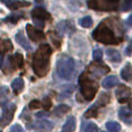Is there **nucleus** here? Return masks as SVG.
<instances>
[{
    "label": "nucleus",
    "instance_id": "f257e3e1",
    "mask_svg": "<svg viewBox=\"0 0 132 132\" xmlns=\"http://www.w3.org/2000/svg\"><path fill=\"white\" fill-rule=\"evenodd\" d=\"M51 48L48 44H42L35 52L32 60V68L38 77H44L49 71V60H50Z\"/></svg>",
    "mask_w": 132,
    "mask_h": 132
},
{
    "label": "nucleus",
    "instance_id": "f03ea898",
    "mask_svg": "<svg viewBox=\"0 0 132 132\" xmlns=\"http://www.w3.org/2000/svg\"><path fill=\"white\" fill-rule=\"evenodd\" d=\"M93 38L104 44H117L122 41V38H117L115 36L114 31L104 23H101L93 31Z\"/></svg>",
    "mask_w": 132,
    "mask_h": 132
},
{
    "label": "nucleus",
    "instance_id": "7ed1b4c3",
    "mask_svg": "<svg viewBox=\"0 0 132 132\" xmlns=\"http://www.w3.org/2000/svg\"><path fill=\"white\" fill-rule=\"evenodd\" d=\"M57 73L62 79L71 80L74 73V60L67 55H62L57 59Z\"/></svg>",
    "mask_w": 132,
    "mask_h": 132
},
{
    "label": "nucleus",
    "instance_id": "20e7f679",
    "mask_svg": "<svg viewBox=\"0 0 132 132\" xmlns=\"http://www.w3.org/2000/svg\"><path fill=\"white\" fill-rule=\"evenodd\" d=\"M79 81H80V88H81V94L85 97V100L87 101L93 100L96 92H97V85L93 80L89 79L86 72L80 77Z\"/></svg>",
    "mask_w": 132,
    "mask_h": 132
},
{
    "label": "nucleus",
    "instance_id": "39448f33",
    "mask_svg": "<svg viewBox=\"0 0 132 132\" xmlns=\"http://www.w3.org/2000/svg\"><path fill=\"white\" fill-rule=\"evenodd\" d=\"M26 30H27L28 37H29L31 41H34V42L43 41V39L45 38V35H44V32H42L41 30L36 29V28L32 27L31 24H27V27H26Z\"/></svg>",
    "mask_w": 132,
    "mask_h": 132
},
{
    "label": "nucleus",
    "instance_id": "423d86ee",
    "mask_svg": "<svg viewBox=\"0 0 132 132\" xmlns=\"http://www.w3.org/2000/svg\"><path fill=\"white\" fill-rule=\"evenodd\" d=\"M14 110H15V105L14 104H7L6 105V108L4 109V112H2L1 118H0V123H1L2 126L7 125V123H9V122L12 121Z\"/></svg>",
    "mask_w": 132,
    "mask_h": 132
},
{
    "label": "nucleus",
    "instance_id": "0eeeda50",
    "mask_svg": "<svg viewBox=\"0 0 132 132\" xmlns=\"http://www.w3.org/2000/svg\"><path fill=\"white\" fill-rule=\"evenodd\" d=\"M31 16H32V20H39V21H43V22L46 20H50V18H51L50 13H48L42 7H36V8L32 9Z\"/></svg>",
    "mask_w": 132,
    "mask_h": 132
},
{
    "label": "nucleus",
    "instance_id": "6e6552de",
    "mask_svg": "<svg viewBox=\"0 0 132 132\" xmlns=\"http://www.w3.org/2000/svg\"><path fill=\"white\" fill-rule=\"evenodd\" d=\"M130 95H131V89L129 88V87L124 86V85L119 86L118 88H117V90H116V96H117V98H118V101L121 103L128 102L129 96Z\"/></svg>",
    "mask_w": 132,
    "mask_h": 132
},
{
    "label": "nucleus",
    "instance_id": "1a4fd4ad",
    "mask_svg": "<svg viewBox=\"0 0 132 132\" xmlns=\"http://www.w3.org/2000/svg\"><path fill=\"white\" fill-rule=\"evenodd\" d=\"M8 63H9V65L12 66L13 70L22 67V65H23L22 55H21V53H16V55H14V56H11V57L8 58Z\"/></svg>",
    "mask_w": 132,
    "mask_h": 132
},
{
    "label": "nucleus",
    "instance_id": "9d476101",
    "mask_svg": "<svg viewBox=\"0 0 132 132\" xmlns=\"http://www.w3.org/2000/svg\"><path fill=\"white\" fill-rule=\"evenodd\" d=\"M90 72L95 77H100V75H103L109 72V67L102 64H95V65L90 66Z\"/></svg>",
    "mask_w": 132,
    "mask_h": 132
},
{
    "label": "nucleus",
    "instance_id": "9b49d317",
    "mask_svg": "<svg viewBox=\"0 0 132 132\" xmlns=\"http://www.w3.org/2000/svg\"><path fill=\"white\" fill-rule=\"evenodd\" d=\"M116 85H118V78L116 75H109V77L104 78V80L102 81V86L107 89L112 88Z\"/></svg>",
    "mask_w": 132,
    "mask_h": 132
},
{
    "label": "nucleus",
    "instance_id": "f8f14e48",
    "mask_svg": "<svg viewBox=\"0 0 132 132\" xmlns=\"http://www.w3.org/2000/svg\"><path fill=\"white\" fill-rule=\"evenodd\" d=\"M58 30L60 31V34H65V32H72V31H74V26L72 24L71 22H68V21H62V22H59L58 23Z\"/></svg>",
    "mask_w": 132,
    "mask_h": 132
},
{
    "label": "nucleus",
    "instance_id": "ddd939ff",
    "mask_svg": "<svg viewBox=\"0 0 132 132\" xmlns=\"http://www.w3.org/2000/svg\"><path fill=\"white\" fill-rule=\"evenodd\" d=\"M75 124H77L75 117H73V116L67 117V119H66L65 124L63 125L62 131H63V132H72V131H74V130H75Z\"/></svg>",
    "mask_w": 132,
    "mask_h": 132
},
{
    "label": "nucleus",
    "instance_id": "4468645a",
    "mask_svg": "<svg viewBox=\"0 0 132 132\" xmlns=\"http://www.w3.org/2000/svg\"><path fill=\"white\" fill-rule=\"evenodd\" d=\"M107 56H108V59L112 63H119L122 60L121 53H119V51L116 50V49H108Z\"/></svg>",
    "mask_w": 132,
    "mask_h": 132
},
{
    "label": "nucleus",
    "instance_id": "2eb2a0df",
    "mask_svg": "<svg viewBox=\"0 0 132 132\" xmlns=\"http://www.w3.org/2000/svg\"><path fill=\"white\" fill-rule=\"evenodd\" d=\"M52 126H53V124L50 121H46V119H41V121L36 122L34 124V128L41 129V130H44V131H51L52 130Z\"/></svg>",
    "mask_w": 132,
    "mask_h": 132
},
{
    "label": "nucleus",
    "instance_id": "dca6fc26",
    "mask_svg": "<svg viewBox=\"0 0 132 132\" xmlns=\"http://www.w3.org/2000/svg\"><path fill=\"white\" fill-rule=\"evenodd\" d=\"M13 50V45L12 42L9 39H5V38H0V55L7 53L8 51Z\"/></svg>",
    "mask_w": 132,
    "mask_h": 132
},
{
    "label": "nucleus",
    "instance_id": "f3484780",
    "mask_svg": "<svg viewBox=\"0 0 132 132\" xmlns=\"http://www.w3.org/2000/svg\"><path fill=\"white\" fill-rule=\"evenodd\" d=\"M15 39L22 48L26 49V50H31V46H30V44L28 43V41L26 39V36H23L22 31H19L18 34L15 35Z\"/></svg>",
    "mask_w": 132,
    "mask_h": 132
},
{
    "label": "nucleus",
    "instance_id": "a211bd4d",
    "mask_svg": "<svg viewBox=\"0 0 132 132\" xmlns=\"http://www.w3.org/2000/svg\"><path fill=\"white\" fill-rule=\"evenodd\" d=\"M24 87V82H23L22 78H15V79L12 81V89L15 94H19Z\"/></svg>",
    "mask_w": 132,
    "mask_h": 132
},
{
    "label": "nucleus",
    "instance_id": "6ab92c4d",
    "mask_svg": "<svg viewBox=\"0 0 132 132\" xmlns=\"http://www.w3.org/2000/svg\"><path fill=\"white\" fill-rule=\"evenodd\" d=\"M121 75L125 81H131L132 80V65L126 64L125 66H124L121 71Z\"/></svg>",
    "mask_w": 132,
    "mask_h": 132
},
{
    "label": "nucleus",
    "instance_id": "aec40b11",
    "mask_svg": "<svg viewBox=\"0 0 132 132\" xmlns=\"http://www.w3.org/2000/svg\"><path fill=\"white\" fill-rule=\"evenodd\" d=\"M71 108L68 107V105L66 104H59L57 105V107L53 109V114L56 115V116H63V115H65L66 112L70 111Z\"/></svg>",
    "mask_w": 132,
    "mask_h": 132
},
{
    "label": "nucleus",
    "instance_id": "412c9836",
    "mask_svg": "<svg viewBox=\"0 0 132 132\" xmlns=\"http://www.w3.org/2000/svg\"><path fill=\"white\" fill-rule=\"evenodd\" d=\"M109 101H110V96L108 95V94H105V93H102L100 95V97H98L96 104H94V105H95L96 108H97V107H103V105L108 104V103H109Z\"/></svg>",
    "mask_w": 132,
    "mask_h": 132
},
{
    "label": "nucleus",
    "instance_id": "4be33fe9",
    "mask_svg": "<svg viewBox=\"0 0 132 132\" xmlns=\"http://www.w3.org/2000/svg\"><path fill=\"white\" fill-rule=\"evenodd\" d=\"M118 115H119V118H121V119H123V121L128 122V121H129V117L132 116V112L128 109V108L122 107L121 109H119V111H118Z\"/></svg>",
    "mask_w": 132,
    "mask_h": 132
},
{
    "label": "nucleus",
    "instance_id": "5701e85b",
    "mask_svg": "<svg viewBox=\"0 0 132 132\" xmlns=\"http://www.w3.org/2000/svg\"><path fill=\"white\" fill-rule=\"evenodd\" d=\"M105 128L109 132H119L121 131V125L117 122H108L105 124Z\"/></svg>",
    "mask_w": 132,
    "mask_h": 132
},
{
    "label": "nucleus",
    "instance_id": "b1692460",
    "mask_svg": "<svg viewBox=\"0 0 132 132\" xmlns=\"http://www.w3.org/2000/svg\"><path fill=\"white\" fill-rule=\"evenodd\" d=\"M79 24L84 28H89L93 24V20L90 19V16H85V18L80 19L79 20Z\"/></svg>",
    "mask_w": 132,
    "mask_h": 132
},
{
    "label": "nucleus",
    "instance_id": "393cba45",
    "mask_svg": "<svg viewBox=\"0 0 132 132\" xmlns=\"http://www.w3.org/2000/svg\"><path fill=\"white\" fill-rule=\"evenodd\" d=\"M28 6H30V2L28 1H15L12 5H9L8 7L11 9H18V8H21V7H28Z\"/></svg>",
    "mask_w": 132,
    "mask_h": 132
},
{
    "label": "nucleus",
    "instance_id": "a878e982",
    "mask_svg": "<svg viewBox=\"0 0 132 132\" xmlns=\"http://www.w3.org/2000/svg\"><path fill=\"white\" fill-rule=\"evenodd\" d=\"M84 116L86 117V118H90V117H96L97 116V109H96L95 105L92 107V108H89V109L84 114Z\"/></svg>",
    "mask_w": 132,
    "mask_h": 132
},
{
    "label": "nucleus",
    "instance_id": "bb28decb",
    "mask_svg": "<svg viewBox=\"0 0 132 132\" xmlns=\"http://www.w3.org/2000/svg\"><path fill=\"white\" fill-rule=\"evenodd\" d=\"M7 95H8V90L5 87L1 88V90H0V104L1 105H4L7 102Z\"/></svg>",
    "mask_w": 132,
    "mask_h": 132
},
{
    "label": "nucleus",
    "instance_id": "cd10ccee",
    "mask_svg": "<svg viewBox=\"0 0 132 132\" xmlns=\"http://www.w3.org/2000/svg\"><path fill=\"white\" fill-rule=\"evenodd\" d=\"M85 132H98V128L96 124L94 123H88L85 128Z\"/></svg>",
    "mask_w": 132,
    "mask_h": 132
},
{
    "label": "nucleus",
    "instance_id": "c85d7f7f",
    "mask_svg": "<svg viewBox=\"0 0 132 132\" xmlns=\"http://www.w3.org/2000/svg\"><path fill=\"white\" fill-rule=\"evenodd\" d=\"M102 57H103V52H102V50H101V49H96V50H94V52H93L94 60L100 62V60L102 59Z\"/></svg>",
    "mask_w": 132,
    "mask_h": 132
},
{
    "label": "nucleus",
    "instance_id": "c756f323",
    "mask_svg": "<svg viewBox=\"0 0 132 132\" xmlns=\"http://www.w3.org/2000/svg\"><path fill=\"white\" fill-rule=\"evenodd\" d=\"M21 16H23L22 14H18V15H9L8 18L6 19L5 21H8V22H13V23H16L19 20L21 19Z\"/></svg>",
    "mask_w": 132,
    "mask_h": 132
},
{
    "label": "nucleus",
    "instance_id": "7c9ffc66",
    "mask_svg": "<svg viewBox=\"0 0 132 132\" xmlns=\"http://www.w3.org/2000/svg\"><path fill=\"white\" fill-rule=\"evenodd\" d=\"M39 107H42V103L38 100H34L29 103V108L30 109H38Z\"/></svg>",
    "mask_w": 132,
    "mask_h": 132
},
{
    "label": "nucleus",
    "instance_id": "2f4dec72",
    "mask_svg": "<svg viewBox=\"0 0 132 132\" xmlns=\"http://www.w3.org/2000/svg\"><path fill=\"white\" fill-rule=\"evenodd\" d=\"M42 105L44 107V109H45V110H49V109H50L51 105H52V104H51L50 98H49V97H45V98H44V100H43V103H42Z\"/></svg>",
    "mask_w": 132,
    "mask_h": 132
},
{
    "label": "nucleus",
    "instance_id": "473e14b6",
    "mask_svg": "<svg viewBox=\"0 0 132 132\" xmlns=\"http://www.w3.org/2000/svg\"><path fill=\"white\" fill-rule=\"evenodd\" d=\"M132 7V0H124V4L122 6V9L123 11H128Z\"/></svg>",
    "mask_w": 132,
    "mask_h": 132
},
{
    "label": "nucleus",
    "instance_id": "72a5a7b5",
    "mask_svg": "<svg viewBox=\"0 0 132 132\" xmlns=\"http://www.w3.org/2000/svg\"><path fill=\"white\" fill-rule=\"evenodd\" d=\"M11 132H24V130L22 129V126L19 125V124H15L11 128Z\"/></svg>",
    "mask_w": 132,
    "mask_h": 132
},
{
    "label": "nucleus",
    "instance_id": "f704fd0d",
    "mask_svg": "<svg viewBox=\"0 0 132 132\" xmlns=\"http://www.w3.org/2000/svg\"><path fill=\"white\" fill-rule=\"evenodd\" d=\"M35 116L37 117V118H43L44 119V117H48L49 115H48V112H44V111H41V112H37Z\"/></svg>",
    "mask_w": 132,
    "mask_h": 132
},
{
    "label": "nucleus",
    "instance_id": "c9c22d12",
    "mask_svg": "<svg viewBox=\"0 0 132 132\" xmlns=\"http://www.w3.org/2000/svg\"><path fill=\"white\" fill-rule=\"evenodd\" d=\"M4 4H6L7 6H9V5H12L13 2H15V0H1Z\"/></svg>",
    "mask_w": 132,
    "mask_h": 132
},
{
    "label": "nucleus",
    "instance_id": "e433bc0d",
    "mask_svg": "<svg viewBox=\"0 0 132 132\" xmlns=\"http://www.w3.org/2000/svg\"><path fill=\"white\" fill-rule=\"evenodd\" d=\"M126 23H128L130 27H132V14L128 18V20H126Z\"/></svg>",
    "mask_w": 132,
    "mask_h": 132
},
{
    "label": "nucleus",
    "instance_id": "4c0bfd02",
    "mask_svg": "<svg viewBox=\"0 0 132 132\" xmlns=\"http://www.w3.org/2000/svg\"><path fill=\"white\" fill-rule=\"evenodd\" d=\"M129 110L132 112V100L129 101Z\"/></svg>",
    "mask_w": 132,
    "mask_h": 132
},
{
    "label": "nucleus",
    "instance_id": "58836bf2",
    "mask_svg": "<svg viewBox=\"0 0 132 132\" xmlns=\"http://www.w3.org/2000/svg\"><path fill=\"white\" fill-rule=\"evenodd\" d=\"M2 62H4V59H2V57L0 56V68H1V66H2Z\"/></svg>",
    "mask_w": 132,
    "mask_h": 132
},
{
    "label": "nucleus",
    "instance_id": "ea45409f",
    "mask_svg": "<svg viewBox=\"0 0 132 132\" xmlns=\"http://www.w3.org/2000/svg\"><path fill=\"white\" fill-rule=\"evenodd\" d=\"M43 0H36V2H42Z\"/></svg>",
    "mask_w": 132,
    "mask_h": 132
},
{
    "label": "nucleus",
    "instance_id": "a19ab883",
    "mask_svg": "<svg viewBox=\"0 0 132 132\" xmlns=\"http://www.w3.org/2000/svg\"><path fill=\"white\" fill-rule=\"evenodd\" d=\"M102 132H105V131H102Z\"/></svg>",
    "mask_w": 132,
    "mask_h": 132
}]
</instances>
